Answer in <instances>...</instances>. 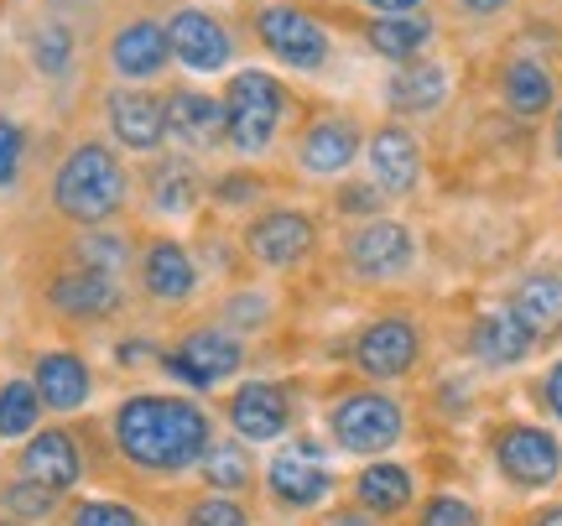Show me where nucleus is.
<instances>
[{"instance_id": "1", "label": "nucleus", "mask_w": 562, "mask_h": 526, "mask_svg": "<svg viewBox=\"0 0 562 526\" xmlns=\"http://www.w3.org/2000/svg\"><path fill=\"white\" fill-rule=\"evenodd\" d=\"M115 444L131 465L178 474L203 459L209 417H203V406L182 402V396H131L115 412Z\"/></svg>"}, {"instance_id": "2", "label": "nucleus", "mask_w": 562, "mask_h": 526, "mask_svg": "<svg viewBox=\"0 0 562 526\" xmlns=\"http://www.w3.org/2000/svg\"><path fill=\"white\" fill-rule=\"evenodd\" d=\"M53 203H58V214H68V220H79V224L110 220V214L125 203L121 157L100 142L74 146L68 163L58 167V178H53Z\"/></svg>"}, {"instance_id": "3", "label": "nucleus", "mask_w": 562, "mask_h": 526, "mask_svg": "<svg viewBox=\"0 0 562 526\" xmlns=\"http://www.w3.org/2000/svg\"><path fill=\"white\" fill-rule=\"evenodd\" d=\"M281 115H286V89L271 74L245 68V74L229 79V89H224V136L240 146L245 157H256V152L277 142Z\"/></svg>"}, {"instance_id": "4", "label": "nucleus", "mask_w": 562, "mask_h": 526, "mask_svg": "<svg viewBox=\"0 0 562 526\" xmlns=\"http://www.w3.org/2000/svg\"><path fill=\"white\" fill-rule=\"evenodd\" d=\"M334 438H339V448H349V454H381V448H391L402 438V406L391 402V396L360 391V396L339 402V412H334Z\"/></svg>"}, {"instance_id": "5", "label": "nucleus", "mask_w": 562, "mask_h": 526, "mask_svg": "<svg viewBox=\"0 0 562 526\" xmlns=\"http://www.w3.org/2000/svg\"><path fill=\"white\" fill-rule=\"evenodd\" d=\"M495 459H501L505 480L521 490L552 485L562 474V444L542 427H505L501 444H495Z\"/></svg>"}, {"instance_id": "6", "label": "nucleus", "mask_w": 562, "mask_h": 526, "mask_svg": "<svg viewBox=\"0 0 562 526\" xmlns=\"http://www.w3.org/2000/svg\"><path fill=\"white\" fill-rule=\"evenodd\" d=\"M256 32H261L266 47H271L281 63H292V68H323V58H328L323 21H313L307 11H297V5H271V11H261Z\"/></svg>"}, {"instance_id": "7", "label": "nucleus", "mask_w": 562, "mask_h": 526, "mask_svg": "<svg viewBox=\"0 0 562 526\" xmlns=\"http://www.w3.org/2000/svg\"><path fill=\"white\" fill-rule=\"evenodd\" d=\"M349 266L360 271V277H375V282H391V277H402L412 271L417 261V240H412V230L406 224H364L360 235H349Z\"/></svg>"}, {"instance_id": "8", "label": "nucleus", "mask_w": 562, "mask_h": 526, "mask_svg": "<svg viewBox=\"0 0 562 526\" xmlns=\"http://www.w3.org/2000/svg\"><path fill=\"white\" fill-rule=\"evenodd\" d=\"M167 42H172V58L182 68H193V74H220L224 63H229V53H235L229 32L209 11H193V5L167 21Z\"/></svg>"}, {"instance_id": "9", "label": "nucleus", "mask_w": 562, "mask_h": 526, "mask_svg": "<svg viewBox=\"0 0 562 526\" xmlns=\"http://www.w3.org/2000/svg\"><path fill=\"white\" fill-rule=\"evenodd\" d=\"M313 240H318V230H313V220L307 214H297V209H277V214H261V220L250 224V235H245V245H250V256L261 266H297L307 250H313Z\"/></svg>"}, {"instance_id": "10", "label": "nucleus", "mask_w": 562, "mask_h": 526, "mask_svg": "<svg viewBox=\"0 0 562 526\" xmlns=\"http://www.w3.org/2000/svg\"><path fill=\"white\" fill-rule=\"evenodd\" d=\"M167 370L188 385H220L224 376H235L240 370V345L220 334V328H199V334H188L182 339L178 355H167Z\"/></svg>"}, {"instance_id": "11", "label": "nucleus", "mask_w": 562, "mask_h": 526, "mask_svg": "<svg viewBox=\"0 0 562 526\" xmlns=\"http://www.w3.org/2000/svg\"><path fill=\"white\" fill-rule=\"evenodd\" d=\"M417 349H422V339H417V328H412V318H381L355 345V360H360L364 376L396 381V376H406L417 365Z\"/></svg>"}, {"instance_id": "12", "label": "nucleus", "mask_w": 562, "mask_h": 526, "mask_svg": "<svg viewBox=\"0 0 562 526\" xmlns=\"http://www.w3.org/2000/svg\"><path fill=\"white\" fill-rule=\"evenodd\" d=\"M229 423L240 438H256V444H271L286 433L292 423V406H286V391L281 385H266V381H250L235 391V402H229Z\"/></svg>"}, {"instance_id": "13", "label": "nucleus", "mask_w": 562, "mask_h": 526, "mask_svg": "<svg viewBox=\"0 0 562 526\" xmlns=\"http://www.w3.org/2000/svg\"><path fill=\"white\" fill-rule=\"evenodd\" d=\"M167 58H172V42H167V26H157V21H131V26H121L115 42H110V63H115V74L131 83L157 79L161 68H167Z\"/></svg>"}, {"instance_id": "14", "label": "nucleus", "mask_w": 562, "mask_h": 526, "mask_svg": "<svg viewBox=\"0 0 562 526\" xmlns=\"http://www.w3.org/2000/svg\"><path fill=\"white\" fill-rule=\"evenodd\" d=\"M47 303L58 307V313H68V318H110L121 307V282L110 271L83 266V271H68V277L53 282Z\"/></svg>"}, {"instance_id": "15", "label": "nucleus", "mask_w": 562, "mask_h": 526, "mask_svg": "<svg viewBox=\"0 0 562 526\" xmlns=\"http://www.w3.org/2000/svg\"><path fill=\"white\" fill-rule=\"evenodd\" d=\"M104 110H110V125H115L121 146H131V152H157L161 136H167V110H161V100L140 94V89H115V94L104 100Z\"/></svg>"}, {"instance_id": "16", "label": "nucleus", "mask_w": 562, "mask_h": 526, "mask_svg": "<svg viewBox=\"0 0 562 526\" xmlns=\"http://www.w3.org/2000/svg\"><path fill=\"white\" fill-rule=\"evenodd\" d=\"M161 110H167V131H172L182 146L209 152L214 142H224V104L209 100V94H199V89H178V94H167Z\"/></svg>"}, {"instance_id": "17", "label": "nucleus", "mask_w": 562, "mask_h": 526, "mask_svg": "<svg viewBox=\"0 0 562 526\" xmlns=\"http://www.w3.org/2000/svg\"><path fill=\"white\" fill-rule=\"evenodd\" d=\"M21 474L26 480H37L47 490H74L83 474V459H79V444L68 438V433H37L32 444L21 448Z\"/></svg>"}, {"instance_id": "18", "label": "nucleus", "mask_w": 562, "mask_h": 526, "mask_svg": "<svg viewBox=\"0 0 562 526\" xmlns=\"http://www.w3.org/2000/svg\"><path fill=\"white\" fill-rule=\"evenodd\" d=\"M370 172H375L385 193H412L422 178V152L412 142V131H402V125L375 131L370 136Z\"/></svg>"}, {"instance_id": "19", "label": "nucleus", "mask_w": 562, "mask_h": 526, "mask_svg": "<svg viewBox=\"0 0 562 526\" xmlns=\"http://www.w3.org/2000/svg\"><path fill=\"white\" fill-rule=\"evenodd\" d=\"M140 282H146V292L157 303H182L199 287V266H193V256L178 240H157L140 256Z\"/></svg>"}, {"instance_id": "20", "label": "nucleus", "mask_w": 562, "mask_h": 526, "mask_svg": "<svg viewBox=\"0 0 562 526\" xmlns=\"http://www.w3.org/2000/svg\"><path fill=\"white\" fill-rule=\"evenodd\" d=\"M37 396L42 406H53V412H79L83 402H89V391H94V381H89V365L79 360V355H42L37 360Z\"/></svg>"}, {"instance_id": "21", "label": "nucleus", "mask_w": 562, "mask_h": 526, "mask_svg": "<svg viewBox=\"0 0 562 526\" xmlns=\"http://www.w3.org/2000/svg\"><path fill=\"white\" fill-rule=\"evenodd\" d=\"M297 157L307 172H318V178H334V172H344V167L360 157V131L349 121H318L307 125V136H302Z\"/></svg>"}, {"instance_id": "22", "label": "nucleus", "mask_w": 562, "mask_h": 526, "mask_svg": "<svg viewBox=\"0 0 562 526\" xmlns=\"http://www.w3.org/2000/svg\"><path fill=\"white\" fill-rule=\"evenodd\" d=\"M474 355H480L484 365H495V370H505V365H521L526 355H531V345H537V334L516 318V313H490V318H480L474 324Z\"/></svg>"}, {"instance_id": "23", "label": "nucleus", "mask_w": 562, "mask_h": 526, "mask_svg": "<svg viewBox=\"0 0 562 526\" xmlns=\"http://www.w3.org/2000/svg\"><path fill=\"white\" fill-rule=\"evenodd\" d=\"M271 490H277V501L286 506H318L323 495H328V474L323 465L307 454V448H292V454H281L277 465H271Z\"/></svg>"}, {"instance_id": "24", "label": "nucleus", "mask_w": 562, "mask_h": 526, "mask_svg": "<svg viewBox=\"0 0 562 526\" xmlns=\"http://www.w3.org/2000/svg\"><path fill=\"white\" fill-rule=\"evenodd\" d=\"M442 94H448V74L438 63H402V74H391V83H385V100L396 104L402 115L438 110Z\"/></svg>"}, {"instance_id": "25", "label": "nucleus", "mask_w": 562, "mask_h": 526, "mask_svg": "<svg viewBox=\"0 0 562 526\" xmlns=\"http://www.w3.org/2000/svg\"><path fill=\"white\" fill-rule=\"evenodd\" d=\"M510 313L521 318L531 334H558L562 328V277L542 271V277H526L510 298Z\"/></svg>"}, {"instance_id": "26", "label": "nucleus", "mask_w": 562, "mask_h": 526, "mask_svg": "<svg viewBox=\"0 0 562 526\" xmlns=\"http://www.w3.org/2000/svg\"><path fill=\"white\" fill-rule=\"evenodd\" d=\"M364 37H370V47H375V53H385V58L406 63V58H417L422 47H427L432 26L406 11V16H381V21H370V26H364Z\"/></svg>"}, {"instance_id": "27", "label": "nucleus", "mask_w": 562, "mask_h": 526, "mask_svg": "<svg viewBox=\"0 0 562 526\" xmlns=\"http://www.w3.org/2000/svg\"><path fill=\"white\" fill-rule=\"evenodd\" d=\"M505 104L516 110V115H547L552 110V74H547L542 63H510L505 68Z\"/></svg>"}, {"instance_id": "28", "label": "nucleus", "mask_w": 562, "mask_h": 526, "mask_svg": "<svg viewBox=\"0 0 562 526\" xmlns=\"http://www.w3.org/2000/svg\"><path fill=\"white\" fill-rule=\"evenodd\" d=\"M360 506L375 511V516H391V511H402L412 501V474L402 465H370L360 474Z\"/></svg>"}, {"instance_id": "29", "label": "nucleus", "mask_w": 562, "mask_h": 526, "mask_svg": "<svg viewBox=\"0 0 562 526\" xmlns=\"http://www.w3.org/2000/svg\"><path fill=\"white\" fill-rule=\"evenodd\" d=\"M47 412L37 396V385L32 381H11L0 385V438H26L32 427H37V417Z\"/></svg>"}, {"instance_id": "30", "label": "nucleus", "mask_w": 562, "mask_h": 526, "mask_svg": "<svg viewBox=\"0 0 562 526\" xmlns=\"http://www.w3.org/2000/svg\"><path fill=\"white\" fill-rule=\"evenodd\" d=\"M151 199H157L161 214H188L193 199H199V178L188 163H161L157 178H151Z\"/></svg>"}, {"instance_id": "31", "label": "nucleus", "mask_w": 562, "mask_h": 526, "mask_svg": "<svg viewBox=\"0 0 562 526\" xmlns=\"http://www.w3.org/2000/svg\"><path fill=\"white\" fill-rule=\"evenodd\" d=\"M203 480L214 490H245L250 485V465H245V454L235 444H209L203 448Z\"/></svg>"}, {"instance_id": "32", "label": "nucleus", "mask_w": 562, "mask_h": 526, "mask_svg": "<svg viewBox=\"0 0 562 526\" xmlns=\"http://www.w3.org/2000/svg\"><path fill=\"white\" fill-rule=\"evenodd\" d=\"M32 63H37L47 79H63L68 68H74V32L68 26H42L37 37H32Z\"/></svg>"}, {"instance_id": "33", "label": "nucleus", "mask_w": 562, "mask_h": 526, "mask_svg": "<svg viewBox=\"0 0 562 526\" xmlns=\"http://www.w3.org/2000/svg\"><path fill=\"white\" fill-rule=\"evenodd\" d=\"M53 501H58V490L37 485V480H26V474L5 490V506H11V516H26V522H32V516H47V511H53Z\"/></svg>"}, {"instance_id": "34", "label": "nucleus", "mask_w": 562, "mask_h": 526, "mask_svg": "<svg viewBox=\"0 0 562 526\" xmlns=\"http://www.w3.org/2000/svg\"><path fill=\"white\" fill-rule=\"evenodd\" d=\"M422 526H480V516L459 495H438V501H427V511H422Z\"/></svg>"}, {"instance_id": "35", "label": "nucleus", "mask_w": 562, "mask_h": 526, "mask_svg": "<svg viewBox=\"0 0 562 526\" xmlns=\"http://www.w3.org/2000/svg\"><path fill=\"white\" fill-rule=\"evenodd\" d=\"M83 266H94V271H110V277H115V271L125 266V240L121 235H89V240H83Z\"/></svg>"}, {"instance_id": "36", "label": "nucleus", "mask_w": 562, "mask_h": 526, "mask_svg": "<svg viewBox=\"0 0 562 526\" xmlns=\"http://www.w3.org/2000/svg\"><path fill=\"white\" fill-rule=\"evenodd\" d=\"M188 526H250V522H245V511L235 501L214 495V501H199V506L188 511Z\"/></svg>"}, {"instance_id": "37", "label": "nucleus", "mask_w": 562, "mask_h": 526, "mask_svg": "<svg viewBox=\"0 0 562 526\" xmlns=\"http://www.w3.org/2000/svg\"><path fill=\"white\" fill-rule=\"evenodd\" d=\"M74 526H140V516L131 506H115V501H89V506H79Z\"/></svg>"}, {"instance_id": "38", "label": "nucleus", "mask_w": 562, "mask_h": 526, "mask_svg": "<svg viewBox=\"0 0 562 526\" xmlns=\"http://www.w3.org/2000/svg\"><path fill=\"white\" fill-rule=\"evenodd\" d=\"M21 146H26V142H21V125L0 115V188H11V182H16Z\"/></svg>"}, {"instance_id": "39", "label": "nucleus", "mask_w": 562, "mask_h": 526, "mask_svg": "<svg viewBox=\"0 0 562 526\" xmlns=\"http://www.w3.org/2000/svg\"><path fill=\"white\" fill-rule=\"evenodd\" d=\"M339 209H344V214H375V209H381V199H375V188H344Z\"/></svg>"}, {"instance_id": "40", "label": "nucleus", "mask_w": 562, "mask_h": 526, "mask_svg": "<svg viewBox=\"0 0 562 526\" xmlns=\"http://www.w3.org/2000/svg\"><path fill=\"white\" fill-rule=\"evenodd\" d=\"M250 193H256V182H250V178L220 182V203H250Z\"/></svg>"}, {"instance_id": "41", "label": "nucleus", "mask_w": 562, "mask_h": 526, "mask_svg": "<svg viewBox=\"0 0 562 526\" xmlns=\"http://www.w3.org/2000/svg\"><path fill=\"white\" fill-rule=\"evenodd\" d=\"M547 406H552V417L562 423V360L552 365V376H547Z\"/></svg>"}, {"instance_id": "42", "label": "nucleus", "mask_w": 562, "mask_h": 526, "mask_svg": "<svg viewBox=\"0 0 562 526\" xmlns=\"http://www.w3.org/2000/svg\"><path fill=\"white\" fill-rule=\"evenodd\" d=\"M370 5H375L381 16H406V11H417L422 0H370Z\"/></svg>"}, {"instance_id": "43", "label": "nucleus", "mask_w": 562, "mask_h": 526, "mask_svg": "<svg viewBox=\"0 0 562 526\" xmlns=\"http://www.w3.org/2000/svg\"><path fill=\"white\" fill-rule=\"evenodd\" d=\"M463 11H474V16H495V11H505L510 0H459Z\"/></svg>"}, {"instance_id": "44", "label": "nucleus", "mask_w": 562, "mask_h": 526, "mask_svg": "<svg viewBox=\"0 0 562 526\" xmlns=\"http://www.w3.org/2000/svg\"><path fill=\"white\" fill-rule=\"evenodd\" d=\"M537 526H562V506H558V511H547V516H542Z\"/></svg>"}, {"instance_id": "45", "label": "nucleus", "mask_w": 562, "mask_h": 526, "mask_svg": "<svg viewBox=\"0 0 562 526\" xmlns=\"http://www.w3.org/2000/svg\"><path fill=\"white\" fill-rule=\"evenodd\" d=\"M552 146H558V157H562V110H558V125H552Z\"/></svg>"}, {"instance_id": "46", "label": "nucleus", "mask_w": 562, "mask_h": 526, "mask_svg": "<svg viewBox=\"0 0 562 526\" xmlns=\"http://www.w3.org/2000/svg\"><path fill=\"white\" fill-rule=\"evenodd\" d=\"M334 526H370V522H360V516H339Z\"/></svg>"}]
</instances>
